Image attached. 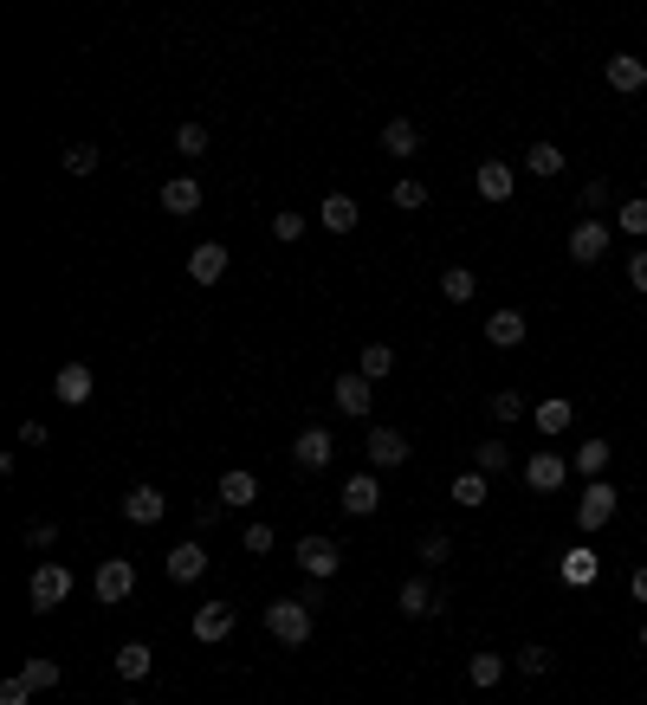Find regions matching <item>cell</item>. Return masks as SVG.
Listing matches in <instances>:
<instances>
[{"mask_svg":"<svg viewBox=\"0 0 647 705\" xmlns=\"http://www.w3.org/2000/svg\"><path fill=\"white\" fill-rule=\"evenodd\" d=\"M266 634L279 647H305L311 641V602L292 596V602H266Z\"/></svg>","mask_w":647,"mask_h":705,"instance_id":"cell-1","label":"cell"},{"mask_svg":"<svg viewBox=\"0 0 647 705\" xmlns=\"http://www.w3.org/2000/svg\"><path fill=\"white\" fill-rule=\"evenodd\" d=\"M26 596H33L39 615H52V608L72 596V570H65V563H39V570H33V583H26Z\"/></svg>","mask_w":647,"mask_h":705,"instance_id":"cell-2","label":"cell"},{"mask_svg":"<svg viewBox=\"0 0 647 705\" xmlns=\"http://www.w3.org/2000/svg\"><path fill=\"white\" fill-rule=\"evenodd\" d=\"M330 402L350 414V421H369V408H376V382H369V376H350V369H343V376L330 382Z\"/></svg>","mask_w":647,"mask_h":705,"instance_id":"cell-3","label":"cell"},{"mask_svg":"<svg viewBox=\"0 0 647 705\" xmlns=\"http://www.w3.org/2000/svg\"><path fill=\"white\" fill-rule=\"evenodd\" d=\"M615 505H622V492H615L609 479H589V492L576 499V524H583V531H602V524L615 518Z\"/></svg>","mask_w":647,"mask_h":705,"instance_id":"cell-4","label":"cell"},{"mask_svg":"<svg viewBox=\"0 0 647 705\" xmlns=\"http://www.w3.org/2000/svg\"><path fill=\"white\" fill-rule=\"evenodd\" d=\"M91 589H98V602H110V608H117V602H130V589H136V570H130L123 557H104V563H98V576H91Z\"/></svg>","mask_w":647,"mask_h":705,"instance_id":"cell-5","label":"cell"},{"mask_svg":"<svg viewBox=\"0 0 647 705\" xmlns=\"http://www.w3.org/2000/svg\"><path fill=\"white\" fill-rule=\"evenodd\" d=\"M298 570H305V576H318V583H330V576L343 570L337 544H330V537H298Z\"/></svg>","mask_w":647,"mask_h":705,"instance_id":"cell-6","label":"cell"},{"mask_svg":"<svg viewBox=\"0 0 647 705\" xmlns=\"http://www.w3.org/2000/svg\"><path fill=\"white\" fill-rule=\"evenodd\" d=\"M337 505L350 511V518H376V505H382L376 473H350V479H343V492H337Z\"/></svg>","mask_w":647,"mask_h":705,"instance_id":"cell-7","label":"cell"},{"mask_svg":"<svg viewBox=\"0 0 647 705\" xmlns=\"http://www.w3.org/2000/svg\"><path fill=\"white\" fill-rule=\"evenodd\" d=\"M563 479H570V460H563V453H531L525 460V486L531 492H563Z\"/></svg>","mask_w":647,"mask_h":705,"instance_id":"cell-8","label":"cell"},{"mask_svg":"<svg viewBox=\"0 0 647 705\" xmlns=\"http://www.w3.org/2000/svg\"><path fill=\"white\" fill-rule=\"evenodd\" d=\"M330 453H337L330 427H305V434H298V447H292V460H298V473H324Z\"/></svg>","mask_w":647,"mask_h":705,"instance_id":"cell-9","label":"cell"},{"mask_svg":"<svg viewBox=\"0 0 647 705\" xmlns=\"http://www.w3.org/2000/svg\"><path fill=\"white\" fill-rule=\"evenodd\" d=\"M363 453H369V466H402L408 453V440H402V427H369V440H363Z\"/></svg>","mask_w":647,"mask_h":705,"instance_id":"cell-10","label":"cell"},{"mask_svg":"<svg viewBox=\"0 0 647 705\" xmlns=\"http://www.w3.org/2000/svg\"><path fill=\"white\" fill-rule=\"evenodd\" d=\"M188 279H195V285H220V279H227V246L201 240L195 253H188Z\"/></svg>","mask_w":647,"mask_h":705,"instance_id":"cell-11","label":"cell"},{"mask_svg":"<svg viewBox=\"0 0 647 705\" xmlns=\"http://www.w3.org/2000/svg\"><path fill=\"white\" fill-rule=\"evenodd\" d=\"M602 253H609V227H602V220H576V233H570V259H576V266H596Z\"/></svg>","mask_w":647,"mask_h":705,"instance_id":"cell-12","label":"cell"},{"mask_svg":"<svg viewBox=\"0 0 647 705\" xmlns=\"http://www.w3.org/2000/svg\"><path fill=\"white\" fill-rule=\"evenodd\" d=\"M162 511H169V499H162L156 486H130L123 492V518L130 524H162Z\"/></svg>","mask_w":647,"mask_h":705,"instance_id":"cell-13","label":"cell"},{"mask_svg":"<svg viewBox=\"0 0 647 705\" xmlns=\"http://www.w3.org/2000/svg\"><path fill=\"white\" fill-rule=\"evenodd\" d=\"M473 188H479V201H512V195H518V175L505 169V162H479Z\"/></svg>","mask_w":647,"mask_h":705,"instance_id":"cell-14","label":"cell"},{"mask_svg":"<svg viewBox=\"0 0 647 705\" xmlns=\"http://www.w3.org/2000/svg\"><path fill=\"white\" fill-rule=\"evenodd\" d=\"M525 330H531L525 311H512V304L486 317V343H499V350H518V343H525Z\"/></svg>","mask_w":647,"mask_h":705,"instance_id":"cell-15","label":"cell"},{"mask_svg":"<svg viewBox=\"0 0 647 705\" xmlns=\"http://www.w3.org/2000/svg\"><path fill=\"white\" fill-rule=\"evenodd\" d=\"M52 395H59L65 408H85L91 402V369L85 363H65L59 376H52Z\"/></svg>","mask_w":647,"mask_h":705,"instance_id":"cell-16","label":"cell"},{"mask_svg":"<svg viewBox=\"0 0 647 705\" xmlns=\"http://www.w3.org/2000/svg\"><path fill=\"white\" fill-rule=\"evenodd\" d=\"M227 634H233V608L227 602H201L195 608V641H227Z\"/></svg>","mask_w":647,"mask_h":705,"instance_id":"cell-17","label":"cell"},{"mask_svg":"<svg viewBox=\"0 0 647 705\" xmlns=\"http://www.w3.org/2000/svg\"><path fill=\"white\" fill-rule=\"evenodd\" d=\"M169 576H175V583H201V576H208V550H201L195 537H188V544H175V550H169Z\"/></svg>","mask_w":647,"mask_h":705,"instance_id":"cell-18","label":"cell"},{"mask_svg":"<svg viewBox=\"0 0 647 705\" xmlns=\"http://www.w3.org/2000/svg\"><path fill=\"white\" fill-rule=\"evenodd\" d=\"M641 85H647V65L635 59V52H615V59H609V91H622V98H635Z\"/></svg>","mask_w":647,"mask_h":705,"instance_id":"cell-19","label":"cell"},{"mask_svg":"<svg viewBox=\"0 0 647 705\" xmlns=\"http://www.w3.org/2000/svg\"><path fill=\"white\" fill-rule=\"evenodd\" d=\"M531 421H538V434H570V421H576V402H563V395H550V402H538L531 408Z\"/></svg>","mask_w":647,"mask_h":705,"instance_id":"cell-20","label":"cell"},{"mask_svg":"<svg viewBox=\"0 0 647 705\" xmlns=\"http://www.w3.org/2000/svg\"><path fill=\"white\" fill-rule=\"evenodd\" d=\"M395 602H402V615H415V621H421V615H434V608H440V589L428 583V576H408Z\"/></svg>","mask_w":647,"mask_h":705,"instance_id":"cell-21","label":"cell"},{"mask_svg":"<svg viewBox=\"0 0 647 705\" xmlns=\"http://www.w3.org/2000/svg\"><path fill=\"white\" fill-rule=\"evenodd\" d=\"M382 149H389L395 162H408V156L421 149V130H415L408 117H389V123H382Z\"/></svg>","mask_w":647,"mask_h":705,"instance_id":"cell-22","label":"cell"},{"mask_svg":"<svg viewBox=\"0 0 647 705\" xmlns=\"http://www.w3.org/2000/svg\"><path fill=\"white\" fill-rule=\"evenodd\" d=\"M162 207H169V214H195V207H201V182H195V175H169V182H162Z\"/></svg>","mask_w":647,"mask_h":705,"instance_id":"cell-23","label":"cell"},{"mask_svg":"<svg viewBox=\"0 0 647 705\" xmlns=\"http://www.w3.org/2000/svg\"><path fill=\"white\" fill-rule=\"evenodd\" d=\"M149 667H156V647L149 641H123L117 647V673L123 680H149Z\"/></svg>","mask_w":647,"mask_h":705,"instance_id":"cell-24","label":"cell"},{"mask_svg":"<svg viewBox=\"0 0 647 705\" xmlns=\"http://www.w3.org/2000/svg\"><path fill=\"white\" fill-rule=\"evenodd\" d=\"M318 220H324L330 233H350L356 220H363V207H356V195H324V214Z\"/></svg>","mask_w":647,"mask_h":705,"instance_id":"cell-25","label":"cell"},{"mask_svg":"<svg viewBox=\"0 0 647 705\" xmlns=\"http://www.w3.org/2000/svg\"><path fill=\"white\" fill-rule=\"evenodd\" d=\"M253 499H259V479L253 473H240V466L220 473V505H253Z\"/></svg>","mask_w":647,"mask_h":705,"instance_id":"cell-26","label":"cell"},{"mask_svg":"<svg viewBox=\"0 0 647 705\" xmlns=\"http://www.w3.org/2000/svg\"><path fill=\"white\" fill-rule=\"evenodd\" d=\"M473 292H479L473 266H447V272H440V298H447V304H466Z\"/></svg>","mask_w":647,"mask_h":705,"instance_id":"cell-27","label":"cell"},{"mask_svg":"<svg viewBox=\"0 0 647 705\" xmlns=\"http://www.w3.org/2000/svg\"><path fill=\"white\" fill-rule=\"evenodd\" d=\"M395 369V350L389 343H363V356H356V376H369V382H382Z\"/></svg>","mask_w":647,"mask_h":705,"instance_id":"cell-28","label":"cell"},{"mask_svg":"<svg viewBox=\"0 0 647 705\" xmlns=\"http://www.w3.org/2000/svg\"><path fill=\"white\" fill-rule=\"evenodd\" d=\"M20 680L33 686V693H52V686L65 680V667H59V660H39V654H33V660H26V667H20Z\"/></svg>","mask_w":647,"mask_h":705,"instance_id":"cell-29","label":"cell"},{"mask_svg":"<svg viewBox=\"0 0 647 705\" xmlns=\"http://www.w3.org/2000/svg\"><path fill=\"white\" fill-rule=\"evenodd\" d=\"M466 680H473L479 693H486V686H499V680H505V654H473V660H466Z\"/></svg>","mask_w":647,"mask_h":705,"instance_id":"cell-30","label":"cell"},{"mask_svg":"<svg viewBox=\"0 0 647 705\" xmlns=\"http://www.w3.org/2000/svg\"><path fill=\"white\" fill-rule=\"evenodd\" d=\"M486 408H492V421H499V427H518V421L531 414V408H525V395H518V389H499Z\"/></svg>","mask_w":647,"mask_h":705,"instance_id":"cell-31","label":"cell"},{"mask_svg":"<svg viewBox=\"0 0 647 705\" xmlns=\"http://www.w3.org/2000/svg\"><path fill=\"white\" fill-rule=\"evenodd\" d=\"M525 169L550 182V175H563V149H557V143H531V149H525Z\"/></svg>","mask_w":647,"mask_h":705,"instance_id":"cell-32","label":"cell"},{"mask_svg":"<svg viewBox=\"0 0 647 705\" xmlns=\"http://www.w3.org/2000/svg\"><path fill=\"white\" fill-rule=\"evenodd\" d=\"M505 460H512V447H505V440H479L473 447V473H505Z\"/></svg>","mask_w":647,"mask_h":705,"instance_id":"cell-33","label":"cell"},{"mask_svg":"<svg viewBox=\"0 0 647 705\" xmlns=\"http://www.w3.org/2000/svg\"><path fill=\"white\" fill-rule=\"evenodd\" d=\"M389 201L402 207V214H421V207H428V182H415V175H402V182L389 188Z\"/></svg>","mask_w":647,"mask_h":705,"instance_id":"cell-34","label":"cell"},{"mask_svg":"<svg viewBox=\"0 0 647 705\" xmlns=\"http://www.w3.org/2000/svg\"><path fill=\"white\" fill-rule=\"evenodd\" d=\"M576 473H589V479L609 473V440H583V447H576Z\"/></svg>","mask_w":647,"mask_h":705,"instance_id":"cell-35","label":"cell"},{"mask_svg":"<svg viewBox=\"0 0 647 705\" xmlns=\"http://www.w3.org/2000/svg\"><path fill=\"white\" fill-rule=\"evenodd\" d=\"M563 583H570V589L596 583V550H570V557H563Z\"/></svg>","mask_w":647,"mask_h":705,"instance_id":"cell-36","label":"cell"},{"mask_svg":"<svg viewBox=\"0 0 647 705\" xmlns=\"http://www.w3.org/2000/svg\"><path fill=\"white\" fill-rule=\"evenodd\" d=\"M615 227L628 233V240H647V195H635V201H622V214H615Z\"/></svg>","mask_w":647,"mask_h":705,"instance_id":"cell-37","label":"cell"},{"mask_svg":"<svg viewBox=\"0 0 647 705\" xmlns=\"http://www.w3.org/2000/svg\"><path fill=\"white\" fill-rule=\"evenodd\" d=\"M453 505H466V511L486 505V473H460L453 479Z\"/></svg>","mask_w":647,"mask_h":705,"instance_id":"cell-38","label":"cell"},{"mask_svg":"<svg viewBox=\"0 0 647 705\" xmlns=\"http://www.w3.org/2000/svg\"><path fill=\"white\" fill-rule=\"evenodd\" d=\"M98 169V143H72L65 149V175H91Z\"/></svg>","mask_w":647,"mask_h":705,"instance_id":"cell-39","label":"cell"},{"mask_svg":"<svg viewBox=\"0 0 647 705\" xmlns=\"http://www.w3.org/2000/svg\"><path fill=\"white\" fill-rule=\"evenodd\" d=\"M602 207H609V175H596L583 188V220H602Z\"/></svg>","mask_w":647,"mask_h":705,"instance_id":"cell-40","label":"cell"},{"mask_svg":"<svg viewBox=\"0 0 647 705\" xmlns=\"http://www.w3.org/2000/svg\"><path fill=\"white\" fill-rule=\"evenodd\" d=\"M447 557H453V537H440V531H428V537H421V563H434V570H440Z\"/></svg>","mask_w":647,"mask_h":705,"instance_id":"cell-41","label":"cell"},{"mask_svg":"<svg viewBox=\"0 0 647 705\" xmlns=\"http://www.w3.org/2000/svg\"><path fill=\"white\" fill-rule=\"evenodd\" d=\"M272 240H305V214H292V207L272 214Z\"/></svg>","mask_w":647,"mask_h":705,"instance_id":"cell-42","label":"cell"},{"mask_svg":"<svg viewBox=\"0 0 647 705\" xmlns=\"http://www.w3.org/2000/svg\"><path fill=\"white\" fill-rule=\"evenodd\" d=\"M175 149H182V156H201V149H208V130H201V123H182V130H175Z\"/></svg>","mask_w":647,"mask_h":705,"instance_id":"cell-43","label":"cell"},{"mask_svg":"<svg viewBox=\"0 0 647 705\" xmlns=\"http://www.w3.org/2000/svg\"><path fill=\"white\" fill-rule=\"evenodd\" d=\"M26 544H33V550H52V544H59V524H52V518H33V524H26Z\"/></svg>","mask_w":647,"mask_h":705,"instance_id":"cell-44","label":"cell"},{"mask_svg":"<svg viewBox=\"0 0 647 705\" xmlns=\"http://www.w3.org/2000/svg\"><path fill=\"white\" fill-rule=\"evenodd\" d=\"M518 667H525V673H550V647H544V641L518 647Z\"/></svg>","mask_w":647,"mask_h":705,"instance_id":"cell-45","label":"cell"},{"mask_svg":"<svg viewBox=\"0 0 647 705\" xmlns=\"http://www.w3.org/2000/svg\"><path fill=\"white\" fill-rule=\"evenodd\" d=\"M272 544H279V537H272V524H246V557H266Z\"/></svg>","mask_w":647,"mask_h":705,"instance_id":"cell-46","label":"cell"},{"mask_svg":"<svg viewBox=\"0 0 647 705\" xmlns=\"http://www.w3.org/2000/svg\"><path fill=\"white\" fill-rule=\"evenodd\" d=\"M26 699H33V686H26L20 673H13V680H0V705H26Z\"/></svg>","mask_w":647,"mask_h":705,"instance_id":"cell-47","label":"cell"},{"mask_svg":"<svg viewBox=\"0 0 647 705\" xmlns=\"http://www.w3.org/2000/svg\"><path fill=\"white\" fill-rule=\"evenodd\" d=\"M628 285L647 292V246H641V253H628Z\"/></svg>","mask_w":647,"mask_h":705,"instance_id":"cell-48","label":"cell"},{"mask_svg":"<svg viewBox=\"0 0 647 705\" xmlns=\"http://www.w3.org/2000/svg\"><path fill=\"white\" fill-rule=\"evenodd\" d=\"M214 518H220V499L214 505H195V531H214Z\"/></svg>","mask_w":647,"mask_h":705,"instance_id":"cell-49","label":"cell"},{"mask_svg":"<svg viewBox=\"0 0 647 705\" xmlns=\"http://www.w3.org/2000/svg\"><path fill=\"white\" fill-rule=\"evenodd\" d=\"M628 589H635V602H647V563H641L635 576H628Z\"/></svg>","mask_w":647,"mask_h":705,"instance_id":"cell-50","label":"cell"},{"mask_svg":"<svg viewBox=\"0 0 647 705\" xmlns=\"http://www.w3.org/2000/svg\"><path fill=\"white\" fill-rule=\"evenodd\" d=\"M641 647H647V621H641Z\"/></svg>","mask_w":647,"mask_h":705,"instance_id":"cell-51","label":"cell"},{"mask_svg":"<svg viewBox=\"0 0 647 705\" xmlns=\"http://www.w3.org/2000/svg\"><path fill=\"white\" fill-rule=\"evenodd\" d=\"M123 705H136V699H123Z\"/></svg>","mask_w":647,"mask_h":705,"instance_id":"cell-52","label":"cell"}]
</instances>
